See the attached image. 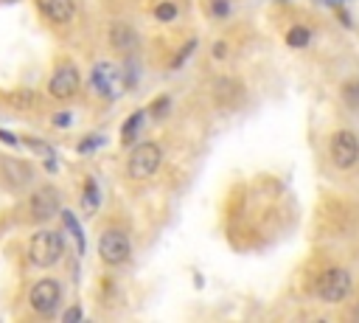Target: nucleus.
Listing matches in <instances>:
<instances>
[{
  "instance_id": "f257e3e1",
  "label": "nucleus",
  "mask_w": 359,
  "mask_h": 323,
  "mask_svg": "<svg viewBox=\"0 0 359 323\" xmlns=\"http://www.w3.org/2000/svg\"><path fill=\"white\" fill-rule=\"evenodd\" d=\"M65 242L57 231H39L28 242V262L34 267H54L62 259Z\"/></svg>"
},
{
  "instance_id": "f03ea898",
  "label": "nucleus",
  "mask_w": 359,
  "mask_h": 323,
  "mask_svg": "<svg viewBox=\"0 0 359 323\" xmlns=\"http://www.w3.org/2000/svg\"><path fill=\"white\" fill-rule=\"evenodd\" d=\"M163 164V152L157 144H141L135 146V152L129 155V177L135 180H149L152 175H157Z\"/></svg>"
},
{
  "instance_id": "7ed1b4c3",
  "label": "nucleus",
  "mask_w": 359,
  "mask_h": 323,
  "mask_svg": "<svg viewBox=\"0 0 359 323\" xmlns=\"http://www.w3.org/2000/svg\"><path fill=\"white\" fill-rule=\"evenodd\" d=\"M348 290H351V275L345 270H340V267H331L318 278V295L323 301H329V304L342 301L348 295Z\"/></svg>"
},
{
  "instance_id": "20e7f679",
  "label": "nucleus",
  "mask_w": 359,
  "mask_h": 323,
  "mask_svg": "<svg viewBox=\"0 0 359 323\" xmlns=\"http://www.w3.org/2000/svg\"><path fill=\"white\" fill-rule=\"evenodd\" d=\"M59 284L54 278H42V281H37V284L31 287V295H28V301H31V306H34V312H39V315H54L57 312V304H59Z\"/></svg>"
},
{
  "instance_id": "39448f33",
  "label": "nucleus",
  "mask_w": 359,
  "mask_h": 323,
  "mask_svg": "<svg viewBox=\"0 0 359 323\" xmlns=\"http://www.w3.org/2000/svg\"><path fill=\"white\" fill-rule=\"evenodd\" d=\"M90 82H93L96 93L104 96V99H115V96L126 88V82H121V70L113 68V65H107V62H99V65L93 68V76H90Z\"/></svg>"
},
{
  "instance_id": "423d86ee",
  "label": "nucleus",
  "mask_w": 359,
  "mask_h": 323,
  "mask_svg": "<svg viewBox=\"0 0 359 323\" xmlns=\"http://www.w3.org/2000/svg\"><path fill=\"white\" fill-rule=\"evenodd\" d=\"M99 256L107 264H124L129 259V239L121 231H107L99 239Z\"/></svg>"
},
{
  "instance_id": "0eeeda50",
  "label": "nucleus",
  "mask_w": 359,
  "mask_h": 323,
  "mask_svg": "<svg viewBox=\"0 0 359 323\" xmlns=\"http://www.w3.org/2000/svg\"><path fill=\"white\" fill-rule=\"evenodd\" d=\"M331 157H334V164H337L340 169L353 166L356 160H359V141H356V135L348 133V130L337 133V135L331 138Z\"/></svg>"
},
{
  "instance_id": "6e6552de",
  "label": "nucleus",
  "mask_w": 359,
  "mask_h": 323,
  "mask_svg": "<svg viewBox=\"0 0 359 323\" xmlns=\"http://www.w3.org/2000/svg\"><path fill=\"white\" fill-rule=\"evenodd\" d=\"M48 90H51L54 99H70V96H76V90H79V70H76V65H70V62L59 65L54 70V76H51Z\"/></svg>"
},
{
  "instance_id": "1a4fd4ad",
  "label": "nucleus",
  "mask_w": 359,
  "mask_h": 323,
  "mask_svg": "<svg viewBox=\"0 0 359 323\" xmlns=\"http://www.w3.org/2000/svg\"><path fill=\"white\" fill-rule=\"evenodd\" d=\"M28 208H31V217H34L37 222H42V219H51V217L59 211V194H57V188L45 186V188L34 191V197H31Z\"/></svg>"
},
{
  "instance_id": "9d476101",
  "label": "nucleus",
  "mask_w": 359,
  "mask_h": 323,
  "mask_svg": "<svg viewBox=\"0 0 359 323\" xmlns=\"http://www.w3.org/2000/svg\"><path fill=\"white\" fill-rule=\"evenodd\" d=\"M39 12L57 26H65L76 17V3L73 0H39Z\"/></svg>"
},
{
  "instance_id": "9b49d317",
  "label": "nucleus",
  "mask_w": 359,
  "mask_h": 323,
  "mask_svg": "<svg viewBox=\"0 0 359 323\" xmlns=\"http://www.w3.org/2000/svg\"><path fill=\"white\" fill-rule=\"evenodd\" d=\"M144 110H135L129 118H126V124H124V130H121V141H124V146H132V141H135V135L141 133V127H144Z\"/></svg>"
},
{
  "instance_id": "f8f14e48",
  "label": "nucleus",
  "mask_w": 359,
  "mask_h": 323,
  "mask_svg": "<svg viewBox=\"0 0 359 323\" xmlns=\"http://www.w3.org/2000/svg\"><path fill=\"white\" fill-rule=\"evenodd\" d=\"M110 39H113V46L118 48V51H129L132 46H135V31L129 28V26H113L110 28Z\"/></svg>"
},
{
  "instance_id": "ddd939ff",
  "label": "nucleus",
  "mask_w": 359,
  "mask_h": 323,
  "mask_svg": "<svg viewBox=\"0 0 359 323\" xmlns=\"http://www.w3.org/2000/svg\"><path fill=\"white\" fill-rule=\"evenodd\" d=\"M3 169H6V175L12 177V180H9L12 186H23V183L31 180L28 164H20V160H3Z\"/></svg>"
},
{
  "instance_id": "4468645a",
  "label": "nucleus",
  "mask_w": 359,
  "mask_h": 323,
  "mask_svg": "<svg viewBox=\"0 0 359 323\" xmlns=\"http://www.w3.org/2000/svg\"><path fill=\"white\" fill-rule=\"evenodd\" d=\"M81 203H84V211H87V214H96V211H99V186H96V180H87V183H84Z\"/></svg>"
},
{
  "instance_id": "2eb2a0df",
  "label": "nucleus",
  "mask_w": 359,
  "mask_h": 323,
  "mask_svg": "<svg viewBox=\"0 0 359 323\" xmlns=\"http://www.w3.org/2000/svg\"><path fill=\"white\" fill-rule=\"evenodd\" d=\"M62 222H65V228L70 231V236L76 239V251H79V253H84V233H81V228H79L76 217H73L70 211H62Z\"/></svg>"
},
{
  "instance_id": "dca6fc26",
  "label": "nucleus",
  "mask_w": 359,
  "mask_h": 323,
  "mask_svg": "<svg viewBox=\"0 0 359 323\" xmlns=\"http://www.w3.org/2000/svg\"><path fill=\"white\" fill-rule=\"evenodd\" d=\"M309 28L306 26H295V28H289V34H287V43L292 46V48H303L306 43H309Z\"/></svg>"
},
{
  "instance_id": "f3484780",
  "label": "nucleus",
  "mask_w": 359,
  "mask_h": 323,
  "mask_svg": "<svg viewBox=\"0 0 359 323\" xmlns=\"http://www.w3.org/2000/svg\"><path fill=\"white\" fill-rule=\"evenodd\" d=\"M342 96H345V104H348V107L359 110V79H356V82H348V85L342 88Z\"/></svg>"
},
{
  "instance_id": "a211bd4d",
  "label": "nucleus",
  "mask_w": 359,
  "mask_h": 323,
  "mask_svg": "<svg viewBox=\"0 0 359 323\" xmlns=\"http://www.w3.org/2000/svg\"><path fill=\"white\" fill-rule=\"evenodd\" d=\"M155 17L163 20V23H171V20L177 17V6H174V3H160V6L155 9Z\"/></svg>"
},
{
  "instance_id": "6ab92c4d",
  "label": "nucleus",
  "mask_w": 359,
  "mask_h": 323,
  "mask_svg": "<svg viewBox=\"0 0 359 323\" xmlns=\"http://www.w3.org/2000/svg\"><path fill=\"white\" fill-rule=\"evenodd\" d=\"M211 12H213V17H228L231 3H228V0H213V3H211Z\"/></svg>"
},
{
  "instance_id": "aec40b11",
  "label": "nucleus",
  "mask_w": 359,
  "mask_h": 323,
  "mask_svg": "<svg viewBox=\"0 0 359 323\" xmlns=\"http://www.w3.org/2000/svg\"><path fill=\"white\" fill-rule=\"evenodd\" d=\"M194 48H197V43H194V39H191V43H188V46H186L183 51H180V57H174V62H171V68H180V65H183V62L188 59V54H191Z\"/></svg>"
},
{
  "instance_id": "412c9836",
  "label": "nucleus",
  "mask_w": 359,
  "mask_h": 323,
  "mask_svg": "<svg viewBox=\"0 0 359 323\" xmlns=\"http://www.w3.org/2000/svg\"><path fill=\"white\" fill-rule=\"evenodd\" d=\"M99 144H101V138H84L81 146H79V152H81V155H84V152H93Z\"/></svg>"
},
{
  "instance_id": "4be33fe9",
  "label": "nucleus",
  "mask_w": 359,
  "mask_h": 323,
  "mask_svg": "<svg viewBox=\"0 0 359 323\" xmlns=\"http://www.w3.org/2000/svg\"><path fill=\"white\" fill-rule=\"evenodd\" d=\"M54 124H57L59 130L70 127V112H59V115H54Z\"/></svg>"
},
{
  "instance_id": "5701e85b",
  "label": "nucleus",
  "mask_w": 359,
  "mask_h": 323,
  "mask_svg": "<svg viewBox=\"0 0 359 323\" xmlns=\"http://www.w3.org/2000/svg\"><path fill=\"white\" fill-rule=\"evenodd\" d=\"M68 320H70V323H73V320H81V309H79V306H70V309L65 312V323H68Z\"/></svg>"
},
{
  "instance_id": "b1692460",
  "label": "nucleus",
  "mask_w": 359,
  "mask_h": 323,
  "mask_svg": "<svg viewBox=\"0 0 359 323\" xmlns=\"http://www.w3.org/2000/svg\"><path fill=\"white\" fill-rule=\"evenodd\" d=\"M166 110H168V99H160V104H155V107H152V112H155V115H166Z\"/></svg>"
},
{
  "instance_id": "393cba45",
  "label": "nucleus",
  "mask_w": 359,
  "mask_h": 323,
  "mask_svg": "<svg viewBox=\"0 0 359 323\" xmlns=\"http://www.w3.org/2000/svg\"><path fill=\"white\" fill-rule=\"evenodd\" d=\"M224 54H228V46H224V43H216V46H213V57L222 59Z\"/></svg>"
},
{
  "instance_id": "a878e982",
  "label": "nucleus",
  "mask_w": 359,
  "mask_h": 323,
  "mask_svg": "<svg viewBox=\"0 0 359 323\" xmlns=\"http://www.w3.org/2000/svg\"><path fill=\"white\" fill-rule=\"evenodd\" d=\"M0 141H6V144H12V146H17V138H14L12 133H6V130H0Z\"/></svg>"
},
{
  "instance_id": "bb28decb",
  "label": "nucleus",
  "mask_w": 359,
  "mask_h": 323,
  "mask_svg": "<svg viewBox=\"0 0 359 323\" xmlns=\"http://www.w3.org/2000/svg\"><path fill=\"white\" fill-rule=\"evenodd\" d=\"M326 3H329V6H340V0H326Z\"/></svg>"
}]
</instances>
